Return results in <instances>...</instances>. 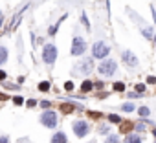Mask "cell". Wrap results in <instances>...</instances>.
<instances>
[{"label": "cell", "instance_id": "484cf974", "mask_svg": "<svg viewBox=\"0 0 156 143\" xmlns=\"http://www.w3.org/2000/svg\"><path fill=\"white\" fill-rule=\"evenodd\" d=\"M13 103H15V105H22V103H24V99H22L20 96H17V97H13Z\"/></svg>", "mask_w": 156, "mask_h": 143}, {"label": "cell", "instance_id": "d6986e66", "mask_svg": "<svg viewBox=\"0 0 156 143\" xmlns=\"http://www.w3.org/2000/svg\"><path fill=\"white\" fill-rule=\"evenodd\" d=\"M123 110H125V112H134L136 108H134L132 103H125V105H123Z\"/></svg>", "mask_w": 156, "mask_h": 143}, {"label": "cell", "instance_id": "f1b7e54d", "mask_svg": "<svg viewBox=\"0 0 156 143\" xmlns=\"http://www.w3.org/2000/svg\"><path fill=\"white\" fill-rule=\"evenodd\" d=\"M130 128V123H125V125H121V132H125V130H129Z\"/></svg>", "mask_w": 156, "mask_h": 143}, {"label": "cell", "instance_id": "52a82bcc", "mask_svg": "<svg viewBox=\"0 0 156 143\" xmlns=\"http://www.w3.org/2000/svg\"><path fill=\"white\" fill-rule=\"evenodd\" d=\"M123 61H125V64L127 66H130V68H134V66H138V57L132 53V51H129V50H125L123 51Z\"/></svg>", "mask_w": 156, "mask_h": 143}, {"label": "cell", "instance_id": "5b68a950", "mask_svg": "<svg viewBox=\"0 0 156 143\" xmlns=\"http://www.w3.org/2000/svg\"><path fill=\"white\" fill-rule=\"evenodd\" d=\"M87 51V42L83 37H73V42H72V55L79 57Z\"/></svg>", "mask_w": 156, "mask_h": 143}, {"label": "cell", "instance_id": "1f68e13d", "mask_svg": "<svg viewBox=\"0 0 156 143\" xmlns=\"http://www.w3.org/2000/svg\"><path fill=\"white\" fill-rule=\"evenodd\" d=\"M35 105H37V101H35V99H30V101H28V106H30V108H31V106H35Z\"/></svg>", "mask_w": 156, "mask_h": 143}, {"label": "cell", "instance_id": "5bb4252c", "mask_svg": "<svg viewBox=\"0 0 156 143\" xmlns=\"http://www.w3.org/2000/svg\"><path fill=\"white\" fill-rule=\"evenodd\" d=\"M94 88V83L92 81H83V85H81V92H90Z\"/></svg>", "mask_w": 156, "mask_h": 143}, {"label": "cell", "instance_id": "7402d4cb", "mask_svg": "<svg viewBox=\"0 0 156 143\" xmlns=\"http://www.w3.org/2000/svg\"><path fill=\"white\" fill-rule=\"evenodd\" d=\"M81 20H83V24H85V28H90V22H88V19H87V13H85V11L81 13Z\"/></svg>", "mask_w": 156, "mask_h": 143}, {"label": "cell", "instance_id": "ba28073f", "mask_svg": "<svg viewBox=\"0 0 156 143\" xmlns=\"http://www.w3.org/2000/svg\"><path fill=\"white\" fill-rule=\"evenodd\" d=\"M75 72H83V74H90L92 72V59H83L79 64H75Z\"/></svg>", "mask_w": 156, "mask_h": 143}, {"label": "cell", "instance_id": "8992f818", "mask_svg": "<svg viewBox=\"0 0 156 143\" xmlns=\"http://www.w3.org/2000/svg\"><path fill=\"white\" fill-rule=\"evenodd\" d=\"M88 130H90V125L87 123V121H75L73 123V134L77 136V138H85L87 134H88Z\"/></svg>", "mask_w": 156, "mask_h": 143}, {"label": "cell", "instance_id": "d6a6232c", "mask_svg": "<svg viewBox=\"0 0 156 143\" xmlns=\"http://www.w3.org/2000/svg\"><path fill=\"white\" fill-rule=\"evenodd\" d=\"M41 106H42V108H50V101H42Z\"/></svg>", "mask_w": 156, "mask_h": 143}, {"label": "cell", "instance_id": "6da1fadb", "mask_svg": "<svg viewBox=\"0 0 156 143\" xmlns=\"http://www.w3.org/2000/svg\"><path fill=\"white\" fill-rule=\"evenodd\" d=\"M108 53H110V48L107 42H103V40L94 42V46H92V57L94 59H105Z\"/></svg>", "mask_w": 156, "mask_h": 143}, {"label": "cell", "instance_id": "2e32d148", "mask_svg": "<svg viewBox=\"0 0 156 143\" xmlns=\"http://www.w3.org/2000/svg\"><path fill=\"white\" fill-rule=\"evenodd\" d=\"M105 143H119V138H118L116 134H112V136H108V138L105 139Z\"/></svg>", "mask_w": 156, "mask_h": 143}, {"label": "cell", "instance_id": "d590c367", "mask_svg": "<svg viewBox=\"0 0 156 143\" xmlns=\"http://www.w3.org/2000/svg\"><path fill=\"white\" fill-rule=\"evenodd\" d=\"M19 143H28V141H19Z\"/></svg>", "mask_w": 156, "mask_h": 143}, {"label": "cell", "instance_id": "836d02e7", "mask_svg": "<svg viewBox=\"0 0 156 143\" xmlns=\"http://www.w3.org/2000/svg\"><path fill=\"white\" fill-rule=\"evenodd\" d=\"M2 79H6V72L0 70V81H2Z\"/></svg>", "mask_w": 156, "mask_h": 143}, {"label": "cell", "instance_id": "4fadbf2b", "mask_svg": "<svg viewBox=\"0 0 156 143\" xmlns=\"http://www.w3.org/2000/svg\"><path fill=\"white\" fill-rule=\"evenodd\" d=\"M8 57H9L8 48H6V46H0V64H4V62L8 61Z\"/></svg>", "mask_w": 156, "mask_h": 143}, {"label": "cell", "instance_id": "4dcf8cb0", "mask_svg": "<svg viewBox=\"0 0 156 143\" xmlns=\"http://www.w3.org/2000/svg\"><path fill=\"white\" fill-rule=\"evenodd\" d=\"M129 97H130V99H136V97H140V96H138V92H130Z\"/></svg>", "mask_w": 156, "mask_h": 143}, {"label": "cell", "instance_id": "7a4b0ae2", "mask_svg": "<svg viewBox=\"0 0 156 143\" xmlns=\"http://www.w3.org/2000/svg\"><path fill=\"white\" fill-rule=\"evenodd\" d=\"M116 68H118V64H116V61H112V59H105V61L98 66L99 74H101V75H105V77L114 75V74H116Z\"/></svg>", "mask_w": 156, "mask_h": 143}, {"label": "cell", "instance_id": "9c48e42d", "mask_svg": "<svg viewBox=\"0 0 156 143\" xmlns=\"http://www.w3.org/2000/svg\"><path fill=\"white\" fill-rule=\"evenodd\" d=\"M66 141H68V138L64 132H55L51 136V143H66Z\"/></svg>", "mask_w": 156, "mask_h": 143}, {"label": "cell", "instance_id": "f546056e", "mask_svg": "<svg viewBox=\"0 0 156 143\" xmlns=\"http://www.w3.org/2000/svg\"><path fill=\"white\" fill-rule=\"evenodd\" d=\"M147 83H149V85H154V83H156V77H152V75L147 77Z\"/></svg>", "mask_w": 156, "mask_h": 143}, {"label": "cell", "instance_id": "cb8c5ba5", "mask_svg": "<svg viewBox=\"0 0 156 143\" xmlns=\"http://www.w3.org/2000/svg\"><path fill=\"white\" fill-rule=\"evenodd\" d=\"M145 125H147V123H138V125H136L134 128H136L138 132H143V130H145Z\"/></svg>", "mask_w": 156, "mask_h": 143}, {"label": "cell", "instance_id": "4316f807", "mask_svg": "<svg viewBox=\"0 0 156 143\" xmlns=\"http://www.w3.org/2000/svg\"><path fill=\"white\" fill-rule=\"evenodd\" d=\"M64 90H73V83H64Z\"/></svg>", "mask_w": 156, "mask_h": 143}, {"label": "cell", "instance_id": "8d00e7d4", "mask_svg": "<svg viewBox=\"0 0 156 143\" xmlns=\"http://www.w3.org/2000/svg\"><path fill=\"white\" fill-rule=\"evenodd\" d=\"M154 42H156V37H154Z\"/></svg>", "mask_w": 156, "mask_h": 143}, {"label": "cell", "instance_id": "e575fe53", "mask_svg": "<svg viewBox=\"0 0 156 143\" xmlns=\"http://www.w3.org/2000/svg\"><path fill=\"white\" fill-rule=\"evenodd\" d=\"M152 134H154V138H156V128H154V130H152Z\"/></svg>", "mask_w": 156, "mask_h": 143}, {"label": "cell", "instance_id": "ffe728a7", "mask_svg": "<svg viewBox=\"0 0 156 143\" xmlns=\"http://www.w3.org/2000/svg\"><path fill=\"white\" fill-rule=\"evenodd\" d=\"M73 108H75L73 105H62V112H64V114H70V112H73Z\"/></svg>", "mask_w": 156, "mask_h": 143}, {"label": "cell", "instance_id": "d4e9b609", "mask_svg": "<svg viewBox=\"0 0 156 143\" xmlns=\"http://www.w3.org/2000/svg\"><path fill=\"white\" fill-rule=\"evenodd\" d=\"M136 92L138 94H143L145 92V85H136Z\"/></svg>", "mask_w": 156, "mask_h": 143}, {"label": "cell", "instance_id": "9a60e30c", "mask_svg": "<svg viewBox=\"0 0 156 143\" xmlns=\"http://www.w3.org/2000/svg\"><path fill=\"white\" fill-rule=\"evenodd\" d=\"M138 114H140L141 117H147V116L151 114V110H149L147 106H140V108H138Z\"/></svg>", "mask_w": 156, "mask_h": 143}, {"label": "cell", "instance_id": "ac0fdd59", "mask_svg": "<svg viewBox=\"0 0 156 143\" xmlns=\"http://www.w3.org/2000/svg\"><path fill=\"white\" fill-rule=\"evenodd\" d=\"M114 90L116 92H123L125 90V83H114Z\"/></svg>", "mask_w": 156, "mask_h": 143}, {"label": "cell", "instance_id": "30bf717a", "mask_svg": "<svg viewBox=\"0 0 156 143\" xmlns=\"http://www.w3.org/2000/svg\"><path fill=\"white\" fill-rule=\"evenodd\" d=\"M66 17H68V13H66V15H62V17H61V19H59V20H57V22L53 24V28H50V30H48V35H50V37H53V35L57 33V30H59V26H61V22H62V20L66 19Z\"/></svg>", "mask_w": 156, "mask_h": 143}, {"label": "cell", "instance_id": "83f0119b", "mask_svg": "<svg viewBox=\"0 0 156 143\" xmlns=\"http://www.w3.org/2000/svg\"><path fill=\"white\" fill-rule=\"evenodd\" d=\"M0 143H9V138L8 136H0Z\"/></svg>", "mask_w": 156, "mask_h": 143}, {"label": "cell", "instance_id": "277c9868", "mask_svg": "<svg viewBox=\"0 0 156 143\" xmlns=\"http://www.w3.org/2000/svg\"><path fill=\"white\" fill-rule=\"evenodd\" d=\"M41 123H42L44 127H48V128L57 127V114H55L53 110H44L42 116H41Z\"/></svg>", "mask_w": 156, "mask_h": 143}, {"label": "cell", "instance_id": "8fae6325", "mask_svg": "<svg viewBox=\"0 0 156 143\" xmlns=\"http://www.w3.org/2000/svg\"><path fill=\"white\" fill-rule=\"evenodd\" d=\"M123 143H141V136L140 134H129V136H125Z\"/></svg>", "mask_w": 156, "mask_h": 143}, {"label": "cell", "instance_id": "44dd1931", "mask_svg": "<svg viewBox=\"0 0 156 143\" xmlns=\"http://www.w3.org/2000/svg\"><path fill=\"white\" fill-rule=\"evenodd\" d=\"M108 119H110L112 123H121V117H119L118 114H110V116H108Z\"/></svg>", "mask_w": 156, "mask_h": 143}, {"label": "cell", "instance_id": "3957f363", "mask_svg": "<svg viewBox=\"0 0 156 143\" xmlns=\"http://www.w3.org/2000/svg\"><path fill=\"white\" fill-rule=\"evenodd\" d=\"M55 59H57V48H55L53 44H44V50H42V61H44L48 66H51V64L55 62Z\"/></svg>", "mask_w": 156, "mask_h": 143}, {"label": "cell", "instance_id": "7c38bea8", "mask_svg": "<svg viewBox=\"0 0 156 143\" xmlns=\"http://www.w3.org/2000/svg\"><path fill=\"white\" fill-rule=\"evenodd\" d=\"M26 9H28V6H26V8H22V11H19V13L15 15V19H13V22H11V30H15V28L19 26V20L22 19V15H24V11H26Z\"/></svg>", "mask_w": 156, "mask_h": 143}, {"label": "cell", "instance_id": "603a6c76", "mask_svg": "<svg viewBox=\"0 0 156 143\" xmlns=\"http://www.w3.org/2000/svg\"><path fill=\"white\" fill-rule=\"evenodd\" d=\"M143 35H145L147 39H151V40L154 39V35H152V30H149V28H145V30H143Z\"/></svg>", "mask_w": 156, "mask_h": 143}, {"label": "cell", "instance_id": "e0dca14e", "mask_svg": "<svg viewBox=\"0 0 156 143\" xmlns=\"http://www.w3.org/2000/svg\"><path fill=\"white\" fill-rule=\"evenodd\" d=\"M39 90H41V92H48V90H50V83H48V81L41 83V85H39Z\"/></svg>", "mask_w": 156, "mask_h": 143}]
</instances>
